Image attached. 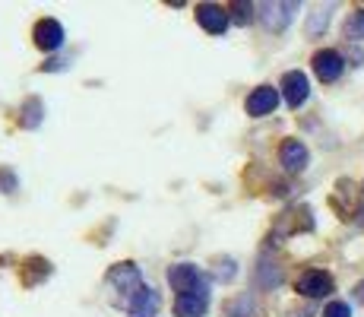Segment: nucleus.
Instances as JSON below:
<instances>
[{"label": "nucleus", "mask_w": 364, "mask_h": 317, "mask_svg": "<svg viewBox=\"0 0 364 317\" xmlns=\"http://www.w3.org/2000/svg\"><path fill=\"white\" fill-rule=\"evenodd\" d=\"M108 283L114 286V292H117V298H121L124 308H130L133 298H136V295L146 289L143 273H139V266L130 264V260H124V264H114V266H111V270H108Z\"/></svg>", "instance_id": "1"}, {"label": "nucleus", "mask_w": 364, "mask_h": 317, "mask_svg": "<svg viewBox=\"0 0 364 317\" xmlns=\"http://www.w3.org/2000/svg\"><path fill=\"white\" fill-rule=\"evenodd\" d=\"M168 283L171 289H178V295H187V292H209V283L206 276L200 273V266L193 264H178L168 270Z\"/></svg>", "instance_id": "2"}, {"label": "nucleus", "mask_w": 364, "mask_h": 317, "mask_svg": "<svg viewBox=\"0 0 364 317\" xmlns=\"http://www.w3.org/2000/svg\"><path fill=\"white\" fill-rule=\"evenodd\" d=\"M314 73H317L320 83H336L342 76V70H346V61H342L339 51H333V48H323V51L314 54Z\"/></svg>", "instance_id": "3"}, {"label": "nucleus", "mask_w": 364, "mask_h": 317, "mask_svg": "<svg viewBox=\"0 0 364 317\" xmlns=\"http://www.w3.org/2000/svg\"><path fill=\"white\" fill-rule=\"evenodd\" d=\"M333 292V276L326 270H307L301 273L298 279V295L304 298H323V295Z\"/></svg>", "instance_id": "4"}, {"label": "nucleus", "mask_w": 364, "mask_h": 317, "mask_svg": "<svg viewBox=\"0 0 364 317\" xmlns=\"http://www.w3.org/2000/svg\"><path fill=\"white\" fill-rule=\"evenodd\" d=\"M197 23L206 29L209 35H222L232 23L228 16V6H219V4H200L197 6Z\"/></svg>", "instance_id": "5"}, {"label": "nucleus", "mask_w": 364, "mask_h": 317, "mask_svg": "<svg viewBox=\"0 0 364 317\" xmlns=\"http://www.w3.org/2000/svg\"><path fill=\"white\" fill-rule=\"evenodd\" d=\"M282 95H285V102H289V108H301V105L307 102L311 83H307V76L301 73V70H289V73L282 76Z\"/></svg>", "instance_id": "6"}, {"label": "nucleus", "mask_w": 364, "mask_h": 317, "mask_svg": "<svg viewBox=\"0 0 364 317\" xmlns=\"http://www.w3.org/2000/svg\"><path fill=\"white\" fill-rule=\"evenodd\" d=\"M295 13H298V4H263L260 6V16L269 32H282L295 19Z\"/></svg>", "instance_id": "7"}, {"label": "nucleus", "mask_w": 364, "mask_h": 317, "mask_svg": "<svg viewBox=\"0 0 364 317\" xmlns=\"http://www.w3.org/2000/svg\"><path fill=\"white\" fill-rule=\"evenodd\" d=\"M64 26L58 23V19H41L38 26H35V45L41 48V51H58L60 45H64Z\"/></svg>", "instance_id": "8"}, {"label": "nucleus", "mask_w": 364, "mask_h": 317, "mask_svg": "<svg viewBox=\"0 0 364 317\" xmlns=\"http://www.w3.org/2000/svg\"><path fill=\"white\" fill-rule=\"evenodd\" d=\"M279 159H282L285 172H304L307 162H311V152H307V146L301 143V140H285L282 150H279Z\"/></svg>", "instance_id": "9"}, {"label": "nucleus", "mask_w": 364, "mask_h": 317, "mask_svg": "<svg viewBox=\"0 0 364 317\" xmlns=\"http://www.w3.org/2000/svg\"><path fill=\"white\" fill-rule=\"evenodd\" d=\"M279 105V89L272 86H260L247 95V115L250 118H263V115H272Z\"/></svg>", "instance_id": "10"}, {"label": "nucleus", "mask_w": 364, "mask_h": 317, "mask_svg": "<svg viewBox=\"0 0 364 317\" xmlns=\"http://www.w3.org/2000/svg\"><path fill=\"white\" fill-rule=\"evenodd\" d=\"M314 229V219H311V209L307 207H298V209H289L285 216H279V225H276V235H291V232H311Z\"/></svg>", "instance_id": "11"}, {"label": "nucleus", "mask_w": 364, "mask_h": 317, "mask_svg": "<svg viewBox=\"0 0 364 317\" xmlns=\"http://www.w3.org/2000/svg\"><path fill=\"white\" fill-rule=\"evenodd\" d=\"M209 308V292H187L174 298V314L178 317H203Z\"/></svg>", "instance_id": "12"}, {"label": "nucleus", "mask_w": 364, "mask_h": 317, "mask_svg": "<svg viewBox=\"0 0 364 317\" xmlns=\"http://www.w3.org/2000/svg\"><path fill=\"white\" fill-rule=\"evenodd\" d=\"M159 305H162V298H159V292L152 286H146L143 292L133 298V305L127 308L130 317H156L159 314Z\"/></svg>", "instance_id": "13"}, {"label": "nucleus", "mask_w": 364, "mask_h": 317, "mask_svg": "<svg viewBox=\"0 0 364 317\" xmlns=\"http://www.w3.org/2000/svg\"><path fill=\"white\" fill-rule=\"evenodd\" d=\"M51 276V264L45 257H29L23 266V286H38Z\"/></svg>", "instance_id": "14"}, {"label": "nucleus", "mask_w": 364, "mask_h": 317, "mask_svg": "<svg viewBox=\"0 0 364 317\" xmlns=\"http://www.w3.org/2000/svg\"><path fill=\"white\" fill-rule=\"evenodd\" d=\"M19 115H23V127H38V121H41V115H45V108H41V102L38 98H29V102L19 108Z\"/></svg>", "instance_id": "15"}, {"label": "nucleus", "mask_w": 364, "mask_h": 317, "mask_svg": "<svg viewBox=\"0 0 364 317\" xmlns=\"http://www.w3.org/2000/svg\"><path fill=\"white\" fill-rule=\"evenodd\" d=\"M346 38H352V41H361V38H364V10H355L352 16H348V23H346Z\"/></svg>", "instance_id": "16"}, {"label": "nucleus", "mask_w": 364, "mask_h": 317, "mask_svg": "<svg viewBox=\"0 0 364 317\" xmlns=\"http://www.w3.org/2000/svg\"><path fill=\"white\" fill-rule=\"evenodd\" d=\"M326 23H330V6H320V10L311 16V23H307V32H311V35H320V32L326 29Z\"/></svg>", "instance_id": "17"}, {"label": "nucleus", "mask_w": 364, "mask_h": 317, "mask_svg": "<svg viewBox=\"0 0 364 317\" xmlns=\"http://www.w3.org/2000/svg\"><path fill=\"white\" fill-rule=\"evenodd\" d=\"M279 283H282V270H279V266H272L269 270V264L263 260L260 264V286L269 289V286H279Z\"/></svg>", "instance_id": "18"}, {"label": "nucleus", "mask_w": 364, "mask_h": 317, "mask_svg": "<svg viewBox=\"0 0 364 317\" xmlns=\"http://www.w3.org/2000/svg\"><path fill=\"white\" fill-rule=\"evenodd\" d=\"M228 10L235 13L232 19H235L237 26H247L250 19H254V4H232V6H228Z\"/></svg>", "instance_id": "19"}, {"label": "nucleus", "mask_w": 364, "mask_h": 317, "mask_svg": "<svg viewBox=\"0 0 364 317\" xmlns=\"http://www.w3.org/2000/svg\"><path fill=\"white\" fill-rule=\"evenodd\" d=\"M323 317H352V308H348L346 301H330V305L323 308Z\"/></svg>", "instance_id": "20"}, {"label": "nucleus", "mask_w": 364, "mask_h": 317, "mask_svg": "<svg viewBox=\"0 0 364 317\" xmlns=\"http://www.w3.org/2000/svg\"><path fill=\"white\" fill-rule=\"evenodd\" d=\"M355 298H358V301H361V305H364V279H361V283H358V286H355Z\"/></svg>", "instance_id": "21"}]
</instances>
